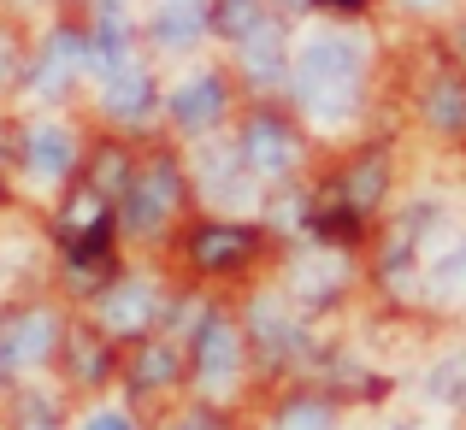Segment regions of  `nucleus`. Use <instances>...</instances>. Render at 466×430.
Wrapping results in <instances>:
<instances>
[{"label":"nucleus","instance_id":"obj_9","mask_svg":"<svg viewBox=\"0 0 466 430\" xmlns=\"http://www.w3.org/2000/svg\"><path fill=\"white\" fill-rule=\"evenodd\" d=\"M201 189H207V201L230 218V213H248V206H254V189H260V183L248 177V165H242L237 147L207 142L201 147Z\"/></svg>","mask_w":466,"mask_h":430},{"label":"nucleus","instance_id":"obj_18","mask_svg":"<svg viewBox=\"0 0 466 430\" xmlns=\"http://www.w3.org/2000/svg\"><path fill=\"white\" fill-rule=\"evenodd\" d=\"M254 330H260L272 348H289V342H296V318H289L284 306H272V301H260V313H254Z\"/></svg>","mask_w":466,"mask_h":430},{"label":"nucleus","instance_id":"obj_19","mask_svg":"<svg viewBox=\"0 0 466 430\" xmlns=\"http://www.w3.org/2000/svg\"><path fill=\"white\" fill-rule=\"evenodd\" d=\"M272 430H330V413L319 407V401H296L289 413H278Z\"/></svg>","mask_w":466,"mask_h":430},{"label":"nucleus","instance_id":"obj_14","mask_svg":"<svg viewBox=\"0 0 466 430\" xmlns=\"http://www.w3.org/2000/svg\"><path fill=\"white\" fill-rule=\"evenodd\" d=\"M101 313H106L113 330H142L154 318V284H148V277H125V284L101 301Z\"/></svg>","mask_w":466,"mask_h":430},{"label":"nucleus","instance_id":"obj_2","mask_svg":"<svg viewBox=\"0 0 466 430\" xmlns=\"http://www.w3.org/2000/svg\"><path fill=\"white\" fill-rule=\"evenodd\" d=\"M18 77H24V89H30L35 101H66L83 77H95L89 24H83V18H54L42 30V42H35L30 65H24Z\"/></svg>","mask_w":466,"mask_h":430},{"label":"nucleus","instance_id":"obj_3","mask_svg":"<svg viewBox=\"0 0 466 430\" xmlns=\"http://www.w3.org/2000/svg\"><path fill=\"white\" fill-rule=\"evenodd\" d=\"M166 118L177 125V136L207 142L230 118V77L225 71H189V77H177V89L166 95Z\"/></svg>","mask_w":466,"mask_h":430},{"label":"nucleus","instance_id":"obj_27","mask_svg":"<svg viewBox=\"0 0 466 430\" xmlns=\"http://www.w3.org/2000/svg\"><path fill=\"white\" fill-rule=\"evenodd\" d=\"M177 430H213V425H207V419H189V425H177Z\"/></svg>","mask_w":466,"mask_h":430},{"label":"nucleus","instance_id":"obj_24","mask_svg":"<svg viewBox=\"0 0 466 430\" xmlns=\"http://www.w3.org/2000/svg\"><path fill=\"white\" fill-rule=\"evenodd\" d=\"M313 12H337V18H354V12H366V0H308Z\"/></svg>","mask_w":466,"mask_h":430},{"label":"nucleus","instance_id":"obj_17","mask_svg":"<svg viewBox=\"0 0 466 430\" xmlns=\"http://www.w3.org/2000/svg\"><path fill=\"white\" fill-rule=\"evenodd\" d=\"M431 289L449 295V301H455V295H466V242H461V248H449L443 260L431 265Z\"/></svg>","mask_w":466,"mask_h":430},{"label":"nucleus","instance_id":"obj_20","mask_svg":"<svg viewBox=\"0 0 466 430\" xmlns=\"http://www.w3.org/2000/svg\"><path fill=\"white\" fill-rule=\"evenodd\" d=\"M378 195H384V165L372 159V165H360V171H354V183H349V201H354V206H372Z\"/></svg>","mask_w":466,"mask_h":430},{"label":"nucleus","instance_id":"obj_25","mask_svg":"<svg viewBox=\"0 0 466 430\" xmlns=\"http://www.w3.org/2000/svg\"><path fill=\"white\" fill-rule=\"evenodd\" d=\"M77 430H130V419H118V413H95V419H83Z\"/></svg>","mask_w":466,"mask_h":430},{"label":"nucleus","instance_id":"obj_6","mask_svg":"<svg viewBox=\"0 0 466 430\" xmlns=\"http://www.w3.org/2000/svg\"><path fill=\"white\" fill-rule=\"evenodd\" d=\"M95 89H101V113L113 118V125H148L154 118V106H159V83H154V71L142 65L137 54L125 59V65H113V71H101L95 77Z\"/></svg>","mask_w":466,"mask_h":430},{"label":"nucleus","instance_id":"obj_7","mask_svg":"<svg viewBox=\"0 0 466 430\" xmlns=\"http://www.w3.org/2000/svg\"><path fill=\"white\" fill-rule=\"evenodd\" d=\"M142 35L159 47V54H195V47L213 35V0H154L148 18H142Z\"/></svg>","mask_w":466,"mask_h":430},{"label":"nucleus","instance_id":"obj_5","mask_svg":"<svg viewBox=\"0 0 466 430\" xmlns=\"http://www.w3.org/2000/svg\"><path fill=\"white\" fill-rule=\"evenodd\" d=\"M177 201H183V171L171 165V159H154L125 189V225L137 230V236H154V230H166L171 218H177Z\"/></svg>","mask_w":466,"mask_h":430},{"label":"nucleus","instance_id":"obj_4","mask_svg":"<svg viewBox=\"0 0 466 430\" xmlns=\"http://www.w3.org/2000/svg\"><path fill=\"white\" fill-rule=\"evenodd\" d=\"M237 154H242V165H248L254 183H284L289 171L301 165V136H296V125H289V118L254 113L248 125H242Z\"/></svg>","mask_w":466,"mask_h":430},{"label":"nucleus","instance_id":"obj_26","mask_svg":"<svg viewBox=\"0 0 466 430\" xmlns=\"http://www.w3.org/2000/svg\"><path fill=\"white\" fill-rule=\"evenodd\" d=\"M166 360H171V354H148V365H142V377H148V384H154V377H166Z\"/></svg>","mask_w":466,"mask_h":430},{"label":"nucleus","instance_id":"obj_23","mask_svg":"<svg viewBox=\"0 0 466 430\" xmlns=\"http://www.w3.org/2000/svg\"><path fill=\"white\" fill-rule=\"evenodd\" d=\"M18 71H24V59H18V42H12V35L0 30V89H6V83L18 77Z\"/></svg>","mask_w":466,"mask_h":430},{"label":"nucleus","instance_id":"obj_22","mask_svg":"<svg viewBox=\"0 0 466 430\" xmlns=\"http://www.w3.org/2000/svg\"><path fill=\"white\" fill-rule=\"evenodd\" d=\"M431 389H437V395H461V401H466V360H461V354H455V360H443V365H437Z\"/></svg>","mask_w":466,"mask_h":430},{"label":"nucleus","instance_id":"obj_16","mask_svg":"<svg viewBox=\"0 0 466 430\" xmlns=\"http://www.w3.org/2000/svg\"><path fill=\"white\" fill-rule=\"evenodd\" d=\"M242 254H248V230L230 225V218H218V225H207L195 236V260L201 265H225V260H242Z\"/></svg>","mask_w":466,"mask_h":430},{"label":"nucleus","instance_id":"obj_8","mask_svg":"<svg viewBox=\"0 0 466 430\" xmlns=\"http://www.w3.org/2000/svg\"><path fill=\"white\" fill-rule=\"evenodd\" d=\"M289 47H296L289 42V24L272 12V18H266L260 30H248L230 54H237V71L254 83V89H284L289 83Z\"/></svg>","mask_w":466,"mask_h":430},{"label":"nucleus","instance_id":"obj_29","mask_svg":"<svg viewBox=\"0 0 466 430\" xmlns=\"http://www.w3.org/2000/svg\"><path fill=\"white\" fill-rule=\"evenodd\" d=\"M408 6H443V0H408Z\"/></svg>","mask_w":466,"mask_h":430},{"label":"nucleus","instance_id":"obj_10","mask_svg":"<svg viewBox=\"0 0 466 430\" xmlns=\"http://www.w3.org/2000/svg\"><path fill=\"white\" fill-rule=\"evenodd\" d=\"M71 171H77V136H71L66 125H54V118H35V125L24 130V177L54 189Z\"/></svg>","mask_w":466,"mask_h":430},{"label":"nucleus","instance_id":"obj_1","mask_svg":"<svg viewBox=\"0 0 466 430\" xmlns=\"http://www.w3.org/2000/svg\"><path fill=\"white\" fill-rule=\"evenodd\" d=\"M366 83H372V47H366L360 30H342V24H325V30L301 35L289 47V83L301 118L313 130H349L366 106Z\"/></svg>","mask_w":466,"mask_h":430},{"label":"nucleus","instance_id":"obj_11","mask_svg":"<svg viewBox=\"0 0 466 430\" xmlns=\"http://www.w3.org/2000/svg\"><path fill=\"white\" fill-rule=\"evenodd\" d=\"M425 125L443 136H466V71H437L425 83Z\"/></svg>","mask_w":466,"mask_h":430},{"label":"nucleus","instance_id":"obj_12","mask_svg":"<svg viewBox=\"0 0 466 430\" xmlns=\"http://www.w3.org/2000/svg\"><path fill=\"white\" fill-rule=\"evenodd\" d=\"M47 348H54V318L47 313H24L18 325L0 336V365L6 372H24V365H42Z\"/></svg>","mask_w":466,"mask_h":430},{"label":"nucleus","instance_id":"obj_13","mask_svg":"<svg viewBox=\"0 0 466 430\" xmlns=\"http://www.w3.org/2000/svg\"><path fill=\"white\" fill-rule=\"evenodd\" d=\"M195 360H201V384L207 389H225L237 377V330L225 318H207L201 342H195Z\"/></svg>","mask_w":466,"mask_h":430},{"label":"nucleus","instance_id":"obj_30","mask_svg":"<svg viewBox=\"0 0 466 430\" xmlns=\"http://www.w3.org/2000/svg\"><path fill=\"white\" fill-rule=\"evenodd\" d=\"M18 6H42V0H18Z\"/></svg>","mask_w":466,"mask_h":430},{"label":"nucleus","instance_id":"obj_21","mask_svg":"<svg viewBox=\"0 0 466 430\" xmlns=\"http://www.w3.org/2000/svg\"><path fill=\"white\" fill-rule=\"evenodd\" d=\"M296 284H301V295H330V289L342 284V260H337V254H325V272H313V260H308V272H301Z\"/></svg>","mask_w":466,"mask_h":430},{"label":"nucleus","instance_id":"obj_28","mask_svg":"<svg viewBox=\"0 0 466 430\" xmlns=\"http://www.w3.org/2000/svg\"><path fill=\"white\" fill-rule=\"evenodd\" d=\"M455 47H461V54H466V18H461V35H455Z\"/></svg>","mask_w":466,"mask_h":430},{"label":"nucleus","instance_id":"obj_15","mask_svg":"<svg viewBox=\"0 0 466 430\" xmlns=\"http://www.w3.org/2000/svg\"><path fill=\"white\" fill-rule=\"evenodd\" d=\"M266 18H272V0H213V35L230 42V47L248 30H260Z\"/></svg>","mask_w":466,"mask_h":430}]
</instances>
